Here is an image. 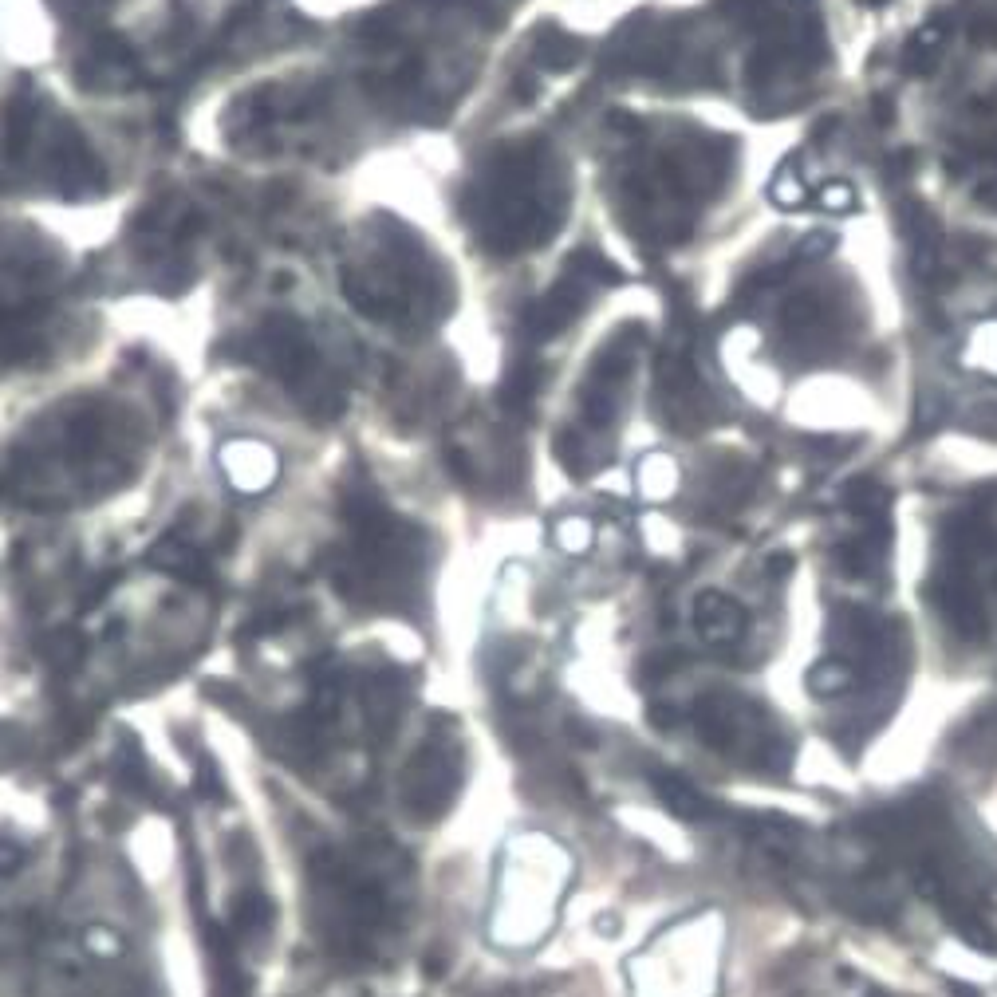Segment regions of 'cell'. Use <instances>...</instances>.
Returning a JSON list of instances; mask_svg holds the SVG:
<instances>
[{"label":"cell","instance_id":"obj_1","mask_svg":"<svg viewBox=\"0 0 997 997\" xmlns=\"http://www.w3.org/2000/svg\"><path fill=\"white\" fill-rule=\"evenodd\" d=\"M174 410L146 371L64 379L0 442V505L32 517H79L134 493L158 466Z\"/></svg>","mask_w":997,"mask_h":997},{"label":"cell","instance_id":"obj_2","mask_svg":"<svg viewBox=\"0 0 997 997\" xmlns=\"http://www.w3.org/2000/svg\"><path fill=\"white\" fill-rule=\"evenodd\" d=\"M134 138L107 103L36 71L0 75V205H103L134 182Z\"/></svg>","mask_w":997,"mask_h":997},{"label":"cell","instance_id":"obj_3","mask_svg":"<svg viewBox=\"0 0 997 997\" xmlns=\"http://www.w3.org/2000/svg\"><path fill=\"white\" fill-rule=\"evenodd\" d=\"M304 284L272 268L253 276L229 304L213 343V363L245 410L288 414L324 426L339 418L347 383L335 371V332L328 316L300 292Z\"/></svg>","mask_w":997,"mask_h":997},{"label":"cell","instance_id":"obj_4","mask_svg":"<svg viewBox=\"0 0 997 997\" xmlns=\"http://www.w3.org/2000/svg\"><path fill=\"white\" fill-rule=\"evenodd\" d=\"M99 343L87 257L32 213L0 205V387H56Z\"/></svg>","mask_w":997,"mask_h":997},{"label":"cell","instance_id":"obj_5","mask_svg":"<svg viewBox=\"0 0 997 997\" xmlns=\"http://www.w3.org/2000/svg\"><path fill=\"white\" fill-rule=\"evenodd\" d=\"M241 237L233 186L194 170H170L138 190L111 245L87 257V284L95 296H158L178 300L198 292L221 268Z\"/></svg>","mask_w":997,"mask_h":997},{"label":"cell","instance_id":"obj_6","mask_svg":"<svg viewBox=\"0 0 997 997\" xmlns=\"http://www.w3.org/2000/svg\"><path fill=\"white\" fill-rule=\"evenodd\" d=\"M67 87L111 103L170 79L198 52L213 0H44Z\"/></svg>","mask_w":997,"mask_h":997},{"label":"cell","instance_id":"obj_7","mask_svg":"<svg viewBox=\"0 0 997 997\" xmlns=\"http://www.w3.org/2000/svg\"><path fill=\"white\" fill-rule=\"evenodd\" d=\"M694 623L698 631L710 639V643H737L741 627H745V615L741 607L726 596H702L694 603Z\"/></svg>","mask_w":997,"mask_h":997},{"label":"cell","instance_id":"obj_8","mask_svg":"<svg viewBox=\"0 0 997 997\" xmlns=\"http://www.w3.org/2000/svg\"><path fill=\"white\" fill-rule=\"evenodd\" d=\"M651 785H655V793L663 797V804L678 816V820H706L710 816V800L702 797L686 777H678V773H651Z\"/></svg>","mask_w":997,"mask_h":997},{"label":"cell","instance_id":"obj_9","mask_svg":"<svg viewBox=\"0 0 997 997\" xmlns=\"http://www.w3.org/2000/svg\"><path fill=\"white\" fill-rule=\"evenodd\" d=\"M852 686V666L840 663V659H824L808 670V690L828 698V694H844Z\"/></svg>","mask_w":997,"mask_h":997},{"label":"cell","instance_id":"obj_10","mask_svg":"<svg viewBox=\"0 0 997 997\" xmlns=\"http://www.w3.org/2000/svg\"><path fill=\"white\" fill-rule=\"evenodd\" d=\"M820 205H824V209H852V205H856V194H852V186L832 182V186L820 190Z\"/></svg>","mask_w":997,"mask_h":997},{"label":"cell","instance_id":"obj_11","mask_svg":"<svg viewBox=\"0 0 997 997\" xmlns=\"http://www.w3.org/2000/svg\"><path fill=\"white\" fill-rule=\"evenodd\" d=\"M647 718H651V722H655V726H659V730H670V726H674V722H678V718H674V710H670V706H651V714H647Z\"/></svg>","mask_w":997,"mask_h":997},{"label":"cell","instance_id":"obj_12","mask_svg":"<svg viewBox=\"0 0 997 997\" xmlns=\"http://www.w3.org/2000/svg\"><path fill=\"white\" fill-rule=\"evenodd\" d=\"M0 75H4V36H0Z\"/></svg>","mask_w":997,"mask_h":997}]
</instances>
